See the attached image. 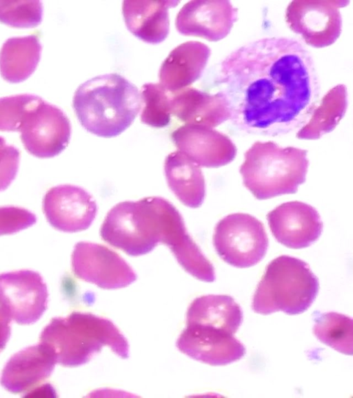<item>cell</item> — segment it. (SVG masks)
<instances>
[{
  "label": "cell",
  "instance_id": "cell-5",
  "mask_svg": "<svg viewBox=\"0 0 353 398\" xmlns=\"http://www.w3.org/2000/svg\"><path fill=\"white\" fill-rule=\"evenodd\" d=\"M319 290V279L307 263L280 256L268 265L254 292L252 309L264 315L278 311L301 314L312 305Z\"/></svg>",
  "mask_w": 353,
  "mask_h": 398
},
{
  "label": "cell",
  "instance_id": "cell-4",
  "mask_svg": "<svg viewBox=\"0 0 353 398\" xmlns=\"http://www.w3.org/2000/svg\"><path fill=\"white\" fill-rule=\"evenodd\" d=\"M307 151L256 142L245 153L240 167L245 187L259 200L294 193L305 181Z\"/></svg>",
  "mask_w": 353,
  "mask_h": 398
},
{
  "label": "cell",
  "instance_id": "cell-31",
  "mask_svg": "<svg viewBox=\"0 0 353 398\" xmlns=\"http://www.w3.org/2000/svg\"><path fill=\"white\" fill-rule=\"evenodd\" d=\"M20 153L0 136V191L6 189L14 180L19 164Z\"/></svg>",
  "mask_w": 353,
  "mask_h": 398
},
{
  "label": "cell",
  "instance_id": "cell-20",
  "mask_svg": "<svg viewBox=\"0 0 353 398\" xmlns=\"http://www.w3.org/2000/svg\"><path fill=\"white\" fill-rule=\"evenodd\" d=\"M171 113L185 124L211 128L230 119L226 102L220 92L211 94L192 87L172 93Z\"/></svg>",
  "mask_w": 353,
  "mask_h": 398
},
{
  "label": "cell",
  "instance_id": "cell-2",
  "mask_svg": "<svg viewBox=\"0 0 353 398\" xmlns=\"http://www.w3.org/2000/svg\"><path fill=\"white\" fill-rule=\"evenodd\" d=\"M72 106L81 126L103 138L120 135L133 122L141 107L140 92L118 73L96 76L76 90Z\"/></svg>",
  "mask_w": 353,
  "mask_h": 398
},
{
  "label": "cell",
  "instance_id": "cell-29",
  "mask_svg": "<svg viewBox=\"0 0 353 398\" xmlns=\"http://www.w3.org/2000/svg\"><path fill=\"white\" fill-rule=\"evenodd\" d=\"M42 100L32 94L0 98V131H19L26 115Z\"/></svg>",
  "mask_w": 353,
  "mask_h": 398
},
{
  "label": "cell",
  "instance_id": "cell-3",
  "mask_svg": "<svg viewBox=\"0 0 353 398\" xmlns=\"http://www.w3.org/2000/svg\"><path fill=\"white\" fill-rule=\"evenodd\" d=\"M40 341L52 350L57 363L67 367L88 363L103 346L123 359L129 356L128 341L117 327L88 312L54 318L41 332Z\"/></svg>",
  "mask_w": 353,
  "mask_h": 398
},
{
  "label": "cell",
  "instance_id": "cell-21",
  "mask_svg": "<svg viewBox=\"0 0 353 398\" xmlns=\"http://www.w3.org/2000/svg\"><path fill=\"white\" fill-rule=\"evenodd\" d=\"M179 1H123L122 13L128 30L152 44L162 42L170 30L168 10Z\"/></svg>",
  "mask_w": 353,
  "mask_h": 398
},
{
  "label": "cell",
  "instance_id": "cell-13",
  "mask_svg": "<svg viewBox=\"0 0 353 398\" xmlns=\"http://www.w3.org/2000/svg\"><path fill=\"white\" fill-rule=\"evenodd\" d=\"M43 210L52 227L72 233L85 230L92 225L97 214V205L83 188L62 184L46 192Z\"/></svg>",
  "mask_w": 353,
  "mask_h": 398
},
{
  "label": "cell",
  "instance_id": "cell-32",
  "mask_svg": "<svg viewBox=\"0 0 353 398\" xmlns=\"http://www.w3.org/2000/svg\"><path fill=\"white\" fill-rule=\"evenodd\" d=\"M11 319L0 305V352L4 348L10 335Z\"/></svg>",
  "mask_w": 353,
  "mask_h": 398
},
{
  "label": "cell",
  "instance_id": "cell-24",
  "mask_svg": "<svg viewBox=\"0 0 353 398\" xmlns=\"http://www.w3.org/2000/svg\"><path fill=\"white\" fill-rule=\"evenodd\" d=\"M41 50L40 41L34 35L8 39L0 52L1 77L10 83L26 80L35 70Z\"/></svg>",
  "mask_w": 353,
  "mask_h": 398
},
{
  "label": "cell",
  "instance_id": "cell-11",
  "mask_svg": "<svg viewBox=\"0 0 353 398\" xmlns=\"http://www.w3.org/2000/svg\"><path fill=\"white\" fill-rule=\"evenodd\" d=\"M47 286L32 270L0 274V305L19 324L38 321L47 308Z\"/></svg>",
  "mask_w": 353,
  "mask_h": 398
},
{
  "label": "cell",
  "instance_id": "cell-15",
  "mask_svg": "<svg viewBox=\"0 0 353 398\" xmlns=\"http://www.w3.org/2000/svg\"><path fill=\"white\" fill-rule=\"evenodd\" d=\"M272 235L284 246L302 249L319 239L323 222L316 209L300 201L283 203L267 214Z\"/></svg>",
  "mask_w": 353,
  "mask_h": 398
},
{
  "label": "cell",
  "instance_id": "cell-14",
  "mask_svg": "<svg viewBox=\"0 0 353 398\" xmlns=\"http://www.w3.org/2000/svg\"><path fill=\"white\" fill-rule=\"evenodd\" d=\"M237 17L238 9L230 1L193 0L180 9L175 26L183 35L217 41L230 33Z\"/></svg>",
  "mask_w": 353,
  "mask_h": 398
},
{
  "label": "cell",
  "instance_id": "cell-6",
  "mask_svg": "<svg viewBox=\"0 0 353 398\" xmlns=\"http://www.w3.org/2000/svg\"><path fill=\"white\" fill-rule=\"evenodd\" d=\"M100 234L105 242L128 255L148 254L161 243V197L117 204L106 215Z\"/></svg>",
  "mask_w": 353,
  "mask_h": 398
},
{
  "label": "cell",
  "instance_id": "cell-1",
  "mask_svg": "<svg viewBox=\"0 0 353 398\" xmlns=\"http://www.w3.org/2000/svg\"><path fill=\"white\" fill-rule=\"evenodd\" d=\"M216 84L233 125L269 136L302 128L320 94L311 53L287 37H263L233 50L220 63Z\"/></svg>",
  "mask_w": 353,
  "mask_h": 398
},
{
  "label": "cell",
  "instance_id": "cell-30",
  "mask_svg": "<svg viewBox=\"0 0 353 398\" xmlns=\"http://www.w3.org/2000/svg\"><path fill=\"white\" fill-rule=\"evenodd\" d=\"M36 222V216L24 208L14 206L0 207V236L14 234Z\"/></svg>",
  "mask_w": 353,
  "mask_h": 398
},
{
  "label": "cell",
  "instance_id": "cell-7",
  "mask_svg": "<svg viewBox=\"0 0 353 398\" xmlns=\"http://www.w3.org/2000/svg\"><path fill=\"white\" fill-rule=\"evenodd\" d=\"M213 245L218 255L227 263L246 268L259 263L268 247V238L263 223L243 213L226 216L216 224Z\"/></svg>",
  "mask_w": 353,
  "mask_h": 398
},
{
  "label": "cell",
  "instance_id": "cell-25",
  "mask_svg": "<svg viewBox=\"0 0 353 398\" xmlns=\"http://www.w3.org/2000/svg\"><path fill=\"white\" fill-rule=\"evenodd\" d=\"M347 89L340 84L324 96L309 121L298 131L299 139L315 140L332 131L343 117L347 108Z\"/></svg>",
  "mask_w": 353,
  "mask_h": 398
},
{
  "label": "cell",
  "instance_id": "cell-23",
  "mask_svg": "<svg viewBox=\"0 0 353 398\" xmlns=\"http://www.w3.org/2000/svg\"><path fill=\"white\" fill-rule=\"evenodd\" d=\"M243 321L239 305L228 295L210 294L195 298L190 305L186 322L211 326L234 334Z\"/></svg>",
  "mask_w": 353,
  "mask_h": 398
},
{
  "label": "cell",
  "instance_id": "cell-16",
  "mask_svg": "<svg viewBox=\"0 0 353 398\" xmlns=\"http://www.w3.org/2000/svg\"><path fill=\"white\" fill-rule=\"evenodd\" d=\"M171 138L178 150L199 167L224 166L236 154V147L228 136L205 126L185 124L174 130Z\"/></svg>",
  "mask_w": 353,
  "mask_h": 398
},
{
  "label": "cell",
  "instance_id": "cell-17",
  "mask_svg": "<svg viewBox=\"0 0 353 398\" xmlns=\"http://www.w3.org/2000/svg\"><path fill=\"white\" fill-rule=\"evenodd\" d=\"M162 222L161 243L169 247L180 265L196 278L213 282L215 272L212 264L188 234L178 209L165 198L162 204Z\"/></svg>",
  "mask_w": 353,
  "mask_h": 398
},
{
  "label": "cell",
  "instance_id": "cell-9",
  "mask_svg": "<svg viewBox=\"0 0 353 398\" xmlns=\"http://www.w3.org/2000/svg\"><path fill=\"white\" fill-rule=\"evenodd\" d=\"M19 131L30 153L41 158H52L67 147L71 124L61 108L42 99L26 115Z\"/></svg>",
  "mask_w": 353,
  "mask_h": 398
},
{
  "label": "cell",
  "instance_id": "cell-22",
  "mask_svg": "<svg viewBox=\"0 0 353 398\" xmlns=\"http://www.w3.org/2000/svg\"><path fill=\"white\" fill-rule=\"evenodd\" d=\"M164 173L168 187L185 206L200 207L205 198V185L199 165L177 150L165 160Z\"/></svg>",
  "mask_w": 353,
  "mask_h": 398
},
{
  "label": "cell",
  "instance_id": "cell-19",
  "mask_svg": "<svg viewBox=\"0 0 353 398\" xmlns=\"http://www.w3.org/2000/svg\"><path fill=\"white\" fill-rule=\"evenodd\" d=\"M210 53V48L200 41H189L177 46L160 67L159 84L171 93L186 88L201 76Z\"/></svg>",
  "mask_w": 353,
  "mask_h": 398
},
{
  "label": "cell",
  "instance_id": "cell-10",
  "mask_svg": "<svg viewBox=\"0 0 353 398\" xmlns=\"http://www.w3.org/2000/svg\"><path fill=\"white\" fill-rule=\"evenodd\" d=\"M74 275L106 290L125 287L137 278L130 265L116 252L105 245L79 242L72 254Z\"/></svg>",
  "mask_w": 353,
  "mask_h": 398
},
{
  "label": "cell",
  "instance_id": "cell-26",
  "mask_svg": "<svg viewBox=\"0 0 353 398\" xmlns=\"http://www.w3.org/2000/svg\"><path fill=\"white\" fill-rule=\"evenodd\" d=\"M313 333L323 343L335 350L352 354L353 321L346 315L334 312H319L313 314Z\"/></svg>",
  "mask_w": 353,
  "mask_h": 398
},
{
  "label": "cell",
  "instance_id": "cell-8",
  "mask_svg": "<svg viewBox=\"0 0 353 398\" xmlns=\"http://www.w3.org/2000/svg\"><path fill=\"white\" fill-rule=\"evenodd\" d=\"M349 1H292L285 10L291 30L314 48L333 44L340 37L342 17L339 9Z\"/></svg>",
  "mask_w": 353,
  "mask_h": 398
},
{
  "label": "cell",
  "instance_id": "cell-28",
  "mask_svg": "<svg viewBox=\"0 0 353 398\" xmlns=\"http://www.w3.org/2000/svg\"><path fill=\"white\" fill-rule=\"evenodd\" d=\"M40 1H0V22L16 28H32L42 21Z\"/></svg>",
  "mask_w": 353,
  "mask_h": 398
},
{
  "label": "cell",
  "instance_id": "cell-12",
  "mask_svg": "<svg viewBox=\"0 0 353 398\" xmlns=\"http://www.w3.org/2000/svg\"><path fill=\"white\" fill-rule=\"evenodd\" d=\"M176 348L183 354L211 366H224L245 354L244 345L234 334L202 324L187 323Z\"/></svg>",
  "mask_w": 353,
  "mask_h": 398
},
{
  "label": "cell",
  "instance_id": "cell-18",
  "mask_svg": "<svg viewBox=\"0 0 353 398\" xmlns=\"http://www.w3.org/2000/svg\"><path fill=\"white\" fill-rule=\"evenodd\" d=\"M57 360L52 350L41 343L14 354L3 369L1 383L7 390L23 392L47 379Z\"/></svg>",
  "mask_w": 353,
  "mask_h": 398
},
{
  "label": "cell",
  "instance_id": "cell-27",
  "mask_svg": "<svg viewBox=\"0 0 353 398\" xmlns=\"http://www.w3.org/2000/svg\"><path fill=\"white\" fill-rule=\"evenodd\" d=\"M142 123L154 128H163L170 122L172 93L160 84L146 83L141 87Z\"/></svg>",
  "mask_w": 353,
  "mask_h": 398
}]
</instances>
